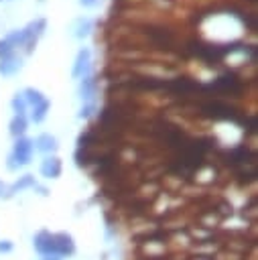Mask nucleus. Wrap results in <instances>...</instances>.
<instances>
[{"instance_id":"nucleus-1","label":"nucleus","mask_w":258,"mask_h":260,"mask_svg":"<svg viewBox=\"0 0 258 260\" xmlns=\"http://www.w3.org/2000/svg\"><path fill=\"white\" fill-rule=\"evenodd\" d=\"M33 244H35V250H37L39 254H43V256L57 254V250H55V236L49 234V232H41V234H37ZM57 256H59V254H57Z\"/></svg>"},{"instance_id":"nucleus-2","label":"nucleus","mask_w":258,"mask_h":260,"mask_svg":"<svg viewBox=\"0 0 258 260\" xmlns=\"http://www.w3.org/2000/svg\"><path fill=\"white\" fill-rule=\"evenodd\" d=\"M30 150H33V144H30V140H26V138H20V140L16 142V146H14V156H12V158H14L18 165H24V162H28Z\"/></svg>"},{"instance_id":"nucleus-3","label":"nucleus","mask_w":258,"mask_h":260,"mask_svg":"<svg viewBox=\"0 0 258 260\" xmlns=\"http://www.w3.org/2000/svg\"><path fill=\"white\" fill-rule=\"evenodd\" d=\"M55 250H57V254H59V256L73 254L75 246H73L71 236H67V234H57V236H55Z\"/></svg>"},{"instance_id":"nucleus-4","label":"nucleus","mask_w":258,"mask_h":260,"mask_svg":"<svg viewBox=\"0 0 258 260\" xmlns=\"http://www.w3.org/2000/svg\"><path fill=\"white\" fill-rule=\"evenodd\" d=\"M59 171H61V162H59L57 158H45V162H43V167H41V173H43L45 177H57Z\"/></svg>"},{"instance_id":"nucleus-5","label":"nucleus","mask_w":258,"mask_h":260,"mask_svg":"<svg viewBox=\"0 0 258 260\" xmlns=\"http://www.w3.org/2000/svg\"><path fill=\"white\" fill-rule=\"evenodd\" d=\"M37 148L43 150V152L55 150V148H57V140H55L53 136H49V134H43V136H39V140H37Z\"/></svg>"},{"instance_id":"nucleus-6","label":"nucleus","mask_w":258,"mask_h":260,"mask_svg":"<svg viewBox=\"0 0 258 260\" xmlns=\"http://www.w3.org/2000/svg\"><path fill=\"white\" fill-rule=\"evenodd\" d=\"M30 185H35V179H33L30 175H24V177H22V179H20V181H18V183H16V185L10 189V193H14V191H20V189H24V187H30ZM10 193H8V195H10Z\"/></svg>"},{"instance_id":"nucleus-7","label":"nucleus","mask_w":258,"mask_h":260,"mask_svg":"<svg viewBox=\"0 0 258 260\" xmlns=\"http://www.w3.org/2000/svg\"><path fill=\"white\" fill-rule=\"evenodd\" d=\"M24 126H26L24 118L18 116V118H14V122L10 124V132H12V134H22V132H24Z\"/></svg>"},{"instance_id":"nucleus-8","label":"nucleus","mask_w":258,"mask_h":260,"mask_svg":"<svg viewBox=\"0 0 258 260\" xmlns=\"http://www.w3.org/2000/svg\"><path fill=\"white\" fill-rule=\"evenodd\" d=\"M10 250H12L10 242H0V252H10Z\"/></svg>"},{"instance_id":"nucleus-9","label":"nucleus","mask_w":258,"mask_h":260,"mask_svg":"<svg viewBox=\"0 0 258 260\" xmlns=\"http://www.w3.org/2000/svg\"><path fill=\"white\" fill-rule=\"evenodd\" d=\"M45 260H61V258H59V256H57V254H51V256H47V258H45Z\"/></svg>"},{"instance_id":"nucleus-10","label":"nucleus","mask_w":258,"mask_h":260,"mask_svg":"<svg viewBox=\"0 0 258 260\" xmlns=\"http://www.w3.org/2000/svg\"><path fill=\"white\" fill-rule=\"evenodd\" d=\"M83 2H85V4H93V0H83Z\"/></svg>"},{"instance_id":"nucleus-11","label":"nucleus","mask_w":258,"mask_h":260,"mask_svg":"<svg viewBox=\"0 0 258 260\" xmlns=\"http://www.w3.org/2000/svg\"><path fill=\"white\" fill-rule=\"evenodd\" d=\"M2 191H4V185H0V195H2Z\"/></svg>"}]
</instances>
